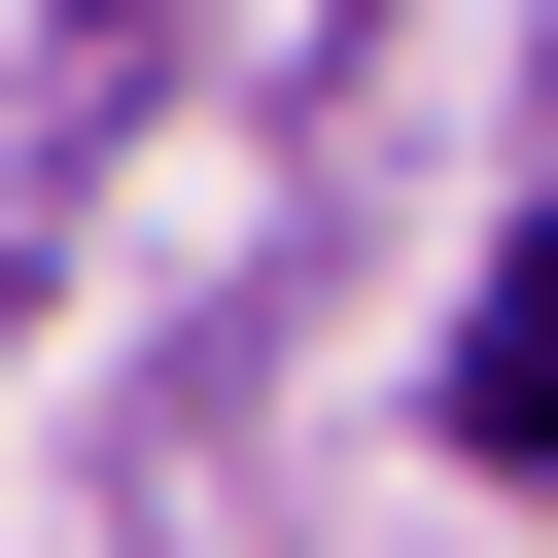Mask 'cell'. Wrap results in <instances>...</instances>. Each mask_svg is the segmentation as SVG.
I'll use <instances>...</instances> for the list:
<instances>
[{"instance_id":"6da1fadb","label":"cell","mask_w":558,"mask_h":558,"mask_svg":"<svg viewBox=\"0 0 558 558\" xmlns=\"http://www.w3.org/2000/svg\"><path fill=\"white\" fill-rule=\"evenodd\" d=\"M453 453H558V209H523L488 314H453Z\"/></svg>"},{"instance_id":"7a4b0ae2","label":"cell","mask_w":558,"mask_h":558,"mask_svg":"<svg viewBox=\"0 0 558 558\" xmlns=\"http://www.w3.org/2000/svg\"><path fill=\"white\" fill-rule=\"evenodd\" d=\"M105 35H174V0H105Z\"/></svg>"}]
</instances>
